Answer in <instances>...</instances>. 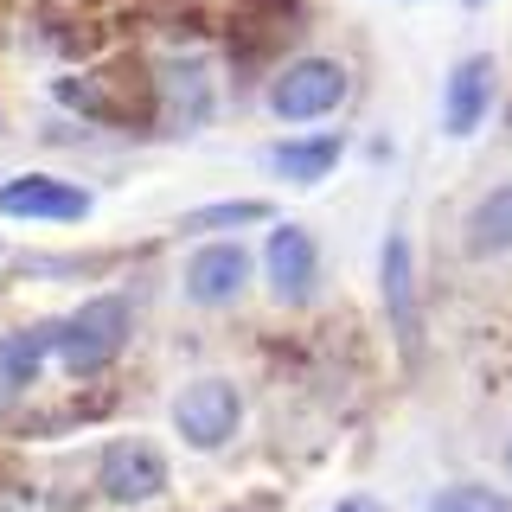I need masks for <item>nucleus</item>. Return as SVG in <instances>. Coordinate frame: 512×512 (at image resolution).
I'll list each match as a JSON object with an SVG mask.
<instances>
[{
	"instance_id": "nucleus-1",
	"label": "nucleus",
	"mask_w": 512,
	"mask_h": 512,
	"mask_svg": "<svg viewBox=\"0 0 512 512\" xmlns=\"http://www.w3.org/2000/svg\"><path fill=\"white\" fill-rule=\"evenodd\" d=\"M128 333H135V301L128 295H90L64 320H52V352L71 378H96L122 359Z\"/></svg>"
},
{
	"instance_id": "nucleus-2",
	"label": "nucleus",
	"mask_w": 512,
	"mask_h": 512,
	"mask_svg": "<svg viewBox=\"0 0 512 512\" xmlns=\"http://www.w3.org/2000/svg\"><path fill=\"white\" fill-rule=\"evenodd\" d=\"M346 90H352V77H346L340 58H320V52L288 58L282 71L269 77V116L288 122V128H320L346 103Z\"/></svg>"
},
{
	"instance_id": "nucleus-3",
	"label": "nucleus",
	"mask_w": 512,
	"mask_h": 512,
	"mask_svg": "<svg viewBox=\"0 0 512 512\" xmlns=\"http://www.w3.org/2000/svg\"><path fill=\"white\" fill-rule=\"evenodd\" d=\"M173 429H180V442L205 448V455H212V448H231L237 429H244V391L218 372L180 384V397H173Z\"/></svg>"
},
{
	"instance_id": "nucleus-4",
	"label": "nucleus",
	"mask_w": 512,
	"mask_h": 512,
	"mask_svg": "<svg viewBox=\"0 0 512 512\" xmlns=\"http://www.w3.org/2000/svg\"><path fill=\"white\" fill-rule=\"evenodd\" d=\"M167 480H173V468L148 436H116V442H103V455H96V487H103V500H116V506L160 500Z\"/></svg>"
},
{
	"instance_id": "nucleus-5",
	"label": "nucleus",
	"mask_w": 512,
	"mask_h": 512,
	"mask_svg": "<svg viewBox=\"0 0 512 512\" xmlns=\"http://www.w3.org/2000/svg\"><path fill=\"white\" fill-rule=\"evenodd\" d=\"M493 103H500V64L487 52H468L448 64V84H442V135L448 141H474L487 128Z\"/></svg>"
},
{
	"instance_id": "nucleus-6",
	"label": "nucleus",
	"mask_w": 512,
	"mask_h": 512,
	"mask_svg": "<svg viewBox=\"0 0 512 512\" xmlns=\"http://www.w3.org/2000/svg\"><path fill=\"white\" fill-rule=\"evenodd\" d=\"M263 282L282 308H301L320 282V244L308 224H269V244H263Z\"/></svg>"
},
{
	"instance_id": "nucleus-7",
	"label": "nucleus",
	"mask_w": 512,
	"mask_h": 512,
	"mask_svg": "<svg viewBox=\"0 0 512 512\" xmlns=\"http://www.w3.org/2000/svg\"><path fill=\"white\" fill-rule=\"evenodd\" d=\"M90 186L52 180V173H20L0 186V218H26V224H84L90 218Z\"/></svg>"
},
{
	"instance_id": "nucleus-8",
	"label": "nucleus",
	"mask_w": 512,
	"mask_h": 512,
	"mask_svg": "<svg viewBox=\"0 0 512 512\" xmlns=\"http://www.w3.org/2000/svg\"><path fill=\"white\" fill-rule=\"evenodd\" d=\"M250 276H256V256L244 244H231V237H218V244L205 237V244L186 256V295L199 301V308H231L250 288Z\"/></svg>"
},
{
	"instance_id": "nucleus-9",
	"label": "nucleus",
	"mask_w": 512,
	"mask_h": 512,
	"mask_svg": "<svg viewBox=\"0 0 512 512\" xmlns=\"http://www.w3.org/2000/svg\"><path fill=\"white\" fill-rule=\"evenodd\" d=\"M378 295H384V314H391V333L397 346L416 352V250H410V231H384V250H378Z\"/></svg>"
},
{
	"instance_id": "nucleus-10",
	"label": "nucleus",
	"mask_w": 512,
	"mask_h": 512,
	"mask_svg": "<svg viewBox=\"0 0 512 512\" xmlns=\"http://www.w3.org/2000/svg\"><path fill=\"white\" fill-rule=\"evenodd\" d=\"M346 160V141L340 135H327V128H314V135H288L269 148V173L288 186H320L333 167Z\"/></svg>"
},
{
	"instance_id": "nucleus-11",
	"label": "nucleus",
	"mask_w": 512,
	"mask_h": 512,
	"mask_svg": "<svg viewBox=\"0 0 512 512\" xmlns=\"http://www.w3.org/2000/svg\"><path fill=\"white\" fill-rule=\"evenodd\" d=\"M461 244H468V256H480V263H500V256H512V180L487 186V192L468 205Z\"/></svg>"
},
{
	"instance_id": "nucleus-12",
	"label": "nucleus",
	"mask_w": 512,
	"mask_h": 512,
	"mask_svg": "<svg viewBox=\"0 0 512 512\" xmlns=\"http://www.w3.org/2000/svg\"><path fill=\"white\" fill-rule=\"evenodd\" d=\"M45 352H52V327H26V333H0V416L32 391Z\"/></svg>"
},
{
	"instance_id": "nucleus-13",
	"label": "nucleus",
	"mask_w": 512,
	"mask_h": 512,
	"mask_svg": "<svg viewBox=\"0 0 512 512\" xmlns=\"http://www.w3.org/2000/svg\"><path fill=\"white\" fill-rule=\"evenodd\" d=\"M269 205L263 199H218V205H199V212H186V231H237V224H263Z\"/></svg>"
},
{
	"instance_id": "nucleus-14",
	"label": "nucleus",
	"mask_w": 512,
	"mask_h": 512,
	"mask_svg": "<svg viewBox=\"0 0 512 512\" xmlns=\"http://www.w3.org/2000/svg\"><path fill=\"white\" fill-rule=\"evenodd\" d=\"M429 512H512V500L493 493V487H480V480H448V487H436Z\"/></svg>"
},
{
	"instance_id": "nucleus-15",
	"label": "nucleus",
	"mask_w": 512,
	"mask_h": 512,
	"mask_svg": "<svg viewBox=\"0 0 512 512\" xmlns=\"http://www.w3.org/2000/svg\"><path fill=\"white\" fill-rule=\"evenodd\" d=\"M333 512H384V506H378V500H365V493H352V500H340Z\"/></svg>"
},
{
	"instance_id": "nucleus-16",
	"label": "nucleus",
	"mask_w": 512,
	"mask_h": 512,
	"mask_svg": "<svg viewBox=\"0 0 512 512\" xmlns=\"http://www.w3.org/2000/svg\"><path fill=\"white\" fill-rule=\"evenodd\" d=\"M500 461H506V474H512V436H506V448H500Z\"/></svg>"
},
{
	"instance_id": "nucleus-17",
	"label": "nucleus",
	"mask_w": 512,
	"mask_h": 512,
	"mask_svg": "<svg viewBox=\"0 0 512 512\" xmlns=\"http://www.w3.org/2000/svg\"><path fill=\"white\" fill-rule=\"evenodd\" d=\"M461 7H468V13H480V7H493V0H461Z\"/></svg>"
}]
</instances>
